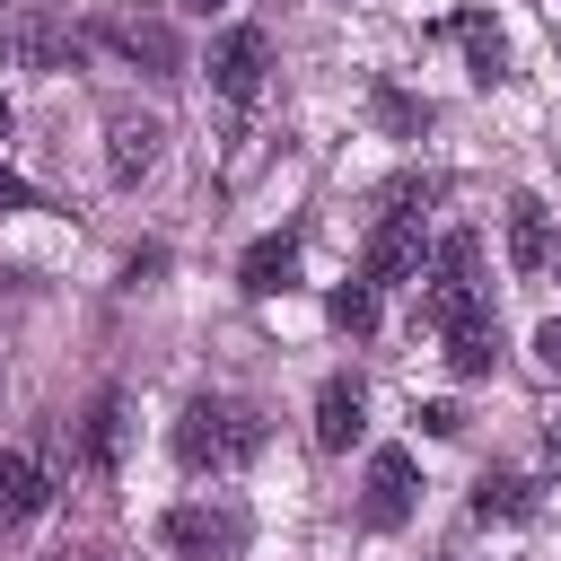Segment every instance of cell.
Segmentation results:
<instances>
[{
  "label": "cell",
  "instance_id": "obj_7",
  "mask_svg": "<svg viewBox=\"0 0 561 561\" xmlns=\"http://www.w3.org/2000/svg\"><path fill=\"white\" fill-rule=\"evenodd\" d=\"M96 35H105L123 61H149V79H175V70H184V53H175V26H167V18H131V9H123V18H105Z\"/></svg>",
  "mask_w": 561,
  "mask_h": 561
},
{
  "label": "cell",
  "instance_id": "obj_24",
  "mask_svg": "<svg viewBox=\"0 0 561 561\" xmlns=\"http://www.w3.org/2000/svg\"><path fill=\"white\" fill-rule=\"evenodd\" d=\"M0 140H9V105H0Z\"/></svg>",
  "mask_w": 561,
  "mask_h": 561
},
{
  "label": "cell",
  "instance_id": "obj_17",
  "mask_svg": "<svg viewBox=\"0 0 561 561\" xmlns=\"http://www.w3.org/2000/svg\"><path fill=\"white\" fill-rule=\"evenodd\" d=\"M491 351H500V324H491V316H473V324H456V333H447V368H456V377H482V368H491Z\"/></svg>",
  "mask_w": 561,
  "mask_h": 561
},
{
  "label": "cell",
  "instance_id": "obj_14",
  "mask_svg": "<svg viewBox=\"0 0 561 561\" xmlns=\"http://www.w3.org/2000/svg\"><path fill=\"white\" fill-rule=\"evenodd\" d=\"M526 508H535V482H526V473H482V482H473V517H482V526H491V517L508 526V517H526Z\"/></svg>",
  "mask_w": 561,
  "mask_h": 561
},
{
  "label": "cell",
  "instance_id": "obj_21",
  "mask_svg": "<svg viewBox=\"0 0 561 561\" xmlns=\"http://www.w3.org/2000/svg\"><path fill=\"white\" fill-rule=\"evenodd\" d=\"M0 210H44V193H35V184H18V175L0 167Z\"/></svg>",
  "mask_w": 561,
  "mask_h": 561
},
{
  "label": "cell",
  "instance_id": "obj_3",
  "mask_svg": "<svg viewBox=\"0 0 561 561\" xmlns=\"http://www.w3.org/2000/svg\"><path fill=\"white\" fill-rule=\"evenodd\" d=\"M421 202H430V175L412 184H394L386 193V219H377V237H368V280L377 289H394V280H421Z\"/></svg>",
  "mask_w": 561,
  "mask_h": 561
},
{
  "label": "cell",
  "instance_id": "obj_12",
  "mask_svg": "<svg viewBox=\"0 0 561 561\" xmlns=\"http://www.w3.org/2000/svg\"><path fill=\"white\" fill-rule=\"evenodd\" d=\"M359 412H368V394L351 386V377H324V394H316V447H351L359 438Z\"/></svg>",
  "mask_w": 561,
  "mask_h": 561
},
{
  "label": "cell",
  "instance_id": "obj_2",
  "mask_svg": "<svg viewBox=\"0 0 561 561\" xmlns=\"http://www.w3.org/2000/svg\"><path fill=\"white\" fill-rule=\"evenodd\" d=\"M473 316H491V298H482V237H473V228H456V237L430 254V280H421V324L456 333V324H473Z\"/></svg>",
  "mask_w": 561,
  "mask_h": 561
},
{
  "label": "cell",
  "instance_id": "obj_15",
  "mask_svg": "<svg viewBox=\"0 0 561 561\" xmlns=\"http://www.w3.org/2000/svg\"><path fill=\"white\" fill-rule=\"evenodd\" d=\"M456 35H465V53H473V79H508V35H500L482 9H465Z\"/></svg>",
  "mask_w": 561,
  "mask_h": 561
},
{
  "label": "cell",
  "instance_id": "obj_8",
  "mask_svg": "<svg viewBox=\"0 0 561 561\" xmlns=\"http://www.w3.org/2000/svg\"><path fill=\"white\" fill-rule=\"evenodd\" d=\"M412 500H421L412 456H403V447H377V456H368V500H359V508H368V526H403V517H412Z\"/></svg>",
  "mask_w": 561,
  "mask_h": 561
},
{
  "label": "cell",
  "instance_id": "obj_23",
  "mask_svg": "<svg viewBox=\"0 0 561 561\" xmlns=\"http://www.w3.org/2000/svg\"><path fill=\"white\" fill-rule=\"evenodd\" d=\"M184 9H202V18H210V9H228V0H184Z\"/></svg>",
  "mask_w": 561,
  "mask_h": 561
},
{
  "label": "cell",
  "instance_id": "obj_1",
  "mask_svg": "<svg viewBox=\"0 0 561 561\" xmlns=\"http://www.w3.org/2000/svg\"><path fill=\"white\" fill-rule=\"evenodd\" d=\"M263 456V412L237 394H193L175 421V465L184 473H237Z\"/></svg>",
  "mask_w": 561,
  "mask_h": 561
},
{
  "label": "cell",
  "instance_id": "obj_6",
  "mask_svg": "<svg viewBox=\"0 0 561 561\" xmlns=\"http://www.w3.org/2000/svg\"><path fill=\"white\" fill-rule=\"evenodd\" d=\"M263 70H272L263 26H228V35H219V53H210V88H219L228 105H254V96H263Z\"/></svg>",
  "mask_w": 561,
  "mask_h": 561
},
{
  "label": "cell",
  "instance_id": "obj_19",
  "mask_svg": "<svg viewBox=\"0 0 561 561\" xmlns=\"http://www.w3.org/2000/svg\"><path fill=\"white\" fill-rule=\"evenodd\" d=\"M535 377H561V316L535 333Z\"/></svg>",
  "mask_w": 561,
  "mask_h": 561
},
{
  "label": "cell",
  "instance_id": "obj_18",
  "mask_svg": "<svg viewBox=\"0 0 561 561\" xmlns=\"http://www.w3.org/2000/svg\"><path fill=\"white\" fill-rule=\"evenodd\" d=\"M333 324H342V333H368V324H377V280H368V272L333 289Z\"/></svg>",
  "mask_w": 561,
  "mask_h": 561
},
{
  "label": "cell",
  "instance_id": "obj_16",
  "mask_svg": "<svg viewBox=\"0 0 561 561\" xmlns=\"http://www.w3.org/2000/svg\"><path fill=\"white\" fill-rule=\"evenodd\" d=\"M88 465H96V473L123 465V394H96V403H88Z\"/></svg>",
  "mask_w": 561,
  "mask_h": 561
},
{
  "label": "cell",
  "instance_id": "obj_22",
  "mask_svg": "<svg viewBox=\"0 0 561 561\" xmlns=\"http://www.w3.org/2000/svg\"><path fill=\"white\" fill-rule=\"evenodd\" d=\"M543 447H552V465H561V421H552V438H543Z\"/></svg>",
  "mask_w": 561,
  "mask_h": 561
},
{
  "label": "cell",
  "instance_id": "obj_20",
  "mask_svg": "<svg viewBox=\"0 0 561 561\" xmlns=\"http://www.w3.org/2000/svg\"><path fill=\"white\" fill-rule=\"evenodd\" d=\"M421 430H430V438H456L465 412H456V403H421Z\"/></svg>",
  "mask_w": 561,
  "mask_h": 561
},
{
  "label": "cell",
  "instance_id": "obj_11",
  "mask_svg": "<svg viewBox=\"0 0 561 561\" xmlns=\"http://www.w3.org/2000/svg\"><path fill=\"white\" fill-rule=\"evenodd\" d=\"M44 500H53L44 465H35L26 447H0V526H26V517H44Z\"/></svg>",
  "mask_w": 561,
  "mask_h": 561
},
{
  "label": "cell",
  "instance_id": "obj_4",
  "mask_svg": "<svg viewBox=\"0 0 561 561\" xmlns=\"http://www.w3.org/2000/svg\"><path fill=\"white\" fill-rule=\"evenodd\" d=\"M158 543L184 561H237L245 552V508L237 500H175L158 517Z\"/></svg>",
  "mask_w": 561,
  "mask_h": 561
},
{
  "label": "cell",
  "instance_id": "obj_5",
  "mask_svg": "<svg viewBox=\"0 0 561 561\" xmlns=\"http://www.w3.org/2000/svg\"><path fill=\"white\" fill-rule=\"evenodd\" d=\"M0 44H9L18 70H79V61H88V35L61 26L53 9H18V18L0 26Z\"/></svg>",
  "mask_w": 561,
  "mask_h": 561
},
{
  "label": "cell",
  "instance_id": "obj_9",
  "mask_svg": "<svg viewBox=\"0 0 561 561\" xmlns=\"http://www.w3.org/2000/svg\"><path fill=\"white\" fill-rule=\"evenodd\" d=\"M158 149H167V123H158V114H114V123H105V167H114V184H140V175L158 167Z\"/></svg>",
  "mask_w": 561,
  "mask_h": 561
},
{
  "label": "cell",
  "instance_id": "obj_13",
  "mask_svg": "<svg viewBox=\"0 0 561 561\" xmlns=\"http://www.w3.org/2000/svg\"><path fill=\"white\" fill-rule=\"evenodd\" d=\"M289 272H298V237H263V245H245L237 289L245 298H272V289H289Z\"/></svg>",
  "mask_w": 561,
  "mask_h": 561
},
{
  "label": "cell",
  "instance_id": "obj_10",
  "mask_svg": "<svg viewBox=\"0 0 561 561\" xmlns=\"http://www.w3.org/2000/svg\"><path fill=\"white\" fill-rule=\"evenodd\" d=\"M508 272H517V280L552 272V210H543L535 193H517V202H508Z\"/></svg>",
  "mask_w": 561,
  "mask_h": 561
}]
</instances>
